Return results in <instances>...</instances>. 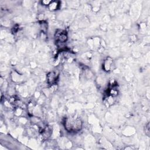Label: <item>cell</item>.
<instances>
[{"label":"cell","mask_w":150,"mask_h":150,"mask_svg":"<svg viewBox=\"0 0 150 150\" xmlns=\"http://www.w3.org/2000/svg\"><path fill=\"white\" fill-rule=\"evenodd\" d=\"M52 1H46V0H43L42 1H41V4L43 5H47L49 6V5L50 4V3Z\"/></svg>","instance_id":"52a82bcc"},{"label":"cell","mask_w":150,"mask_h":150,"mask_svg":"<svg viewBox=\"0 0 150 150\" xmlns=\"http://www.w3.org/2000/svg\"><path fill=\"white\" fill-rule=\"evenodd\" d=\"M112 63H113L112 59L110 57H107L103 63V69L105 71H107V72L110 71L112 68Z\"/></svg>","instance_id":"277c9868"},{"label":"cell","mask_w":150,"mask_h":150,"mask_svg":"<svg viewBox=\"0 0 150 150\" xmlns=\"http://www.w3.org/2000/svg\"><path fill=\"white\" fill-rule=\"evenodd\" d=\"M60 2L59 1H51L48 7L50 11H56L59 9Z\"/></svg>","instance_id":"5b68a950"},{"label":"cell","mask_w":150,"mask_h":150,"mask_svg":"<svg viewBox=\"0 0 150 150\" xmlns=\"http://www.w3.org/2000/svg\"><path fill=\"white\" fill-rule=\"evenodd\" d=\"M63 125L67 131L74 132L81 129L83 122L79 117L70 116L65 118L63 121Z\"/></svg>","instance_id":"6da1fadb"},{"label":"cell","mask_w":150,"mask_h":150,"mask_svg":"<svg viewBox=\"0 0 150 150\" xmlns=\"http://www.w3.org/2000/svg\"><path fill=\"white\" fill-rule=\"evenodd\" d=\"M145 134L147 135V136H149V134H150V131H149V123L148 122L147 124V125L145 126Z\"/></svg>","instance_id":"8992f818"},{"label":"cell","mask_w":150,"mask_h":150,"mask_svg":"<svg viewBox=\"0 0 150 150\" xmlns=\"http://www.w3.org/2000/svg\"><path fill=\"white\" fill-rule=\"evenodd\" d=\"M59 73L56 71H52L48 73L46 76L47 83L51 86L56 84L59 79Z\"/></svg>","instance_id":"3957f363"},{"label":"cell","mask_w":150,"mask_h":150,"mask_svg":"<svg viewBox=\"0 0 150 150\" xmlns=\"http://www.w3.org/2000/svg\"><path fill=\"white\" fill-rule=\"evenodd\" d=\"M54 38L56 43H63L66 42L68 39L67 32L65 30L58 29L54 34Z\"/></svg>","instance_id":"7a4b0ae2"}]
</instances>
